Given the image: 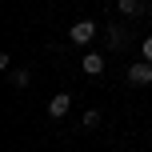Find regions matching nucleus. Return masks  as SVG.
Masks as SVG:
<instances>
[{
	"instance_id": "f257e3e1",
	"label": "nucleus",
	"mask_w": 152,
	"mask_h": 152,
	"mask_svg": "<svg viewBox=\"0 0 152 152\" xmlns=\"http://www.w3.org/2000/svg\"><path fill=\"white\" fill-rule=\"evenodd\" d=\"M92 36H96V24H92V20H76L72 28H68V40H72V44H88Z\"/></svg>"
},
{
	"instance_id": "f03ea898",
	"label": "nucleus",
	"mask_w": 152,
	"mask_h": 152,
	"mask_svg": "<svg viewBox=\"0 0 152 152\" xmlns=\"http://www.w3.org/2000/svg\"><path fill=\"white\" fill-rule=\"evenodd\" d=\"M68 108H72V96H68V92H56V96L48 100V116H52V120H60Z\"/></svg>"
},
{
	"instance_id": "7ed1b4c3",
	"label": "nucleus",
	"mask_w": 152,
	"mask_h": 152,
	"mask_svg": "<svg viewBox=\"0 0 152 152\" xmlns=\"http://www.w3.org/2000/svg\"><path fill=\"white\" fill-rule=\"evenodd\" d=\"M128 80H132V84H152V64H148V60H136V64L128 68Z\"/></svg>"
},
{
	"instance_id": "20e7f679",
	"label": "nucleus",
	"mask_w": 152,
	"mask_h": 152,
	"mask_svg": "<svg viewBox=\"0 0 152 152\" xmlns=\"http://www.w3.org/2000/svg\"><path fill=\"white\" fill-rule=\"evenodd\" d=\"M80 68L88 72V76H100V72H104V56H96V52H88V56H84V60H80Z\"/></svg>"
},
{
	"instance_id": "39448f33",
	"label": "nucleus",
	"mask_w": 152,
	"mask_h": 152,
	"mask_svg": "<svg viewBox=\"0 0 152 152\" xmlns=\"http://www.w3.org/2000/svg\"><path fill=\"white\" fill-rule=\"evenodd\" d=\"M116 8H120V16H140V12H144L140 0H116Z\"/></svg>"
},
{
	"instance_id": "423d86ee",
	"label": "nucleus",
	"mask_w": 152,
	"mask_h": 152,
	"mask_svg": "<svg viewBox=\"0 0 152 152\" xmlns=\"http://www.w3.org/2000/svg\"><path fill=\"white\" fill-rule=\"evenodd\" d=\"M124 40H128V28H120V24H112V28H108V44H112V48H120Z\"/></svg>"
},
{
	"instance_id": "0eeeda50",
	"label": "nucleus",
	"mask_w": 152,
	"mask_h": 152,
	"mask_svg": "<svg viewBox=\"0 0 152 152\" xmlns=\"http://www.w3.org/2000/svg\"><path fill=\"white\" fill-rule=\"evenodd\" d=\"M28 80H32L28 68H16V72H12V84H16V88H28Z\"/></svg>"
},
{
	"instance_id": "6e6552de",
	"label": "nucleus",
	"mask_w": 152,
	"mask_h": 152,
	"mask_svg": "<svg viewBox=\"0 0 152 152\" xmlns=\"http://www.w3.org/2000/svg\"><path fill=\"white\" fill-rule=\"evenodd\" d=\"M96 124H100V112H96V108H88V112H84V128H96Z\"/></svg>"
},
{
	"instance_id": "1a4fd4ad",
	"label": "nucleus",
	"mask_w": 152,
	"mask_h": 152,
	"mask_svg": "<svg viewBox=\"0 0 152 152\" xmlns=\"http://www.w3.org/2000/svg\"><path fill=\"white\" fill-rule=\"evenodd\" d=\"M144 60H148V64H152V36H148V40H144Z\"/></svg>"
}]
</instances>
